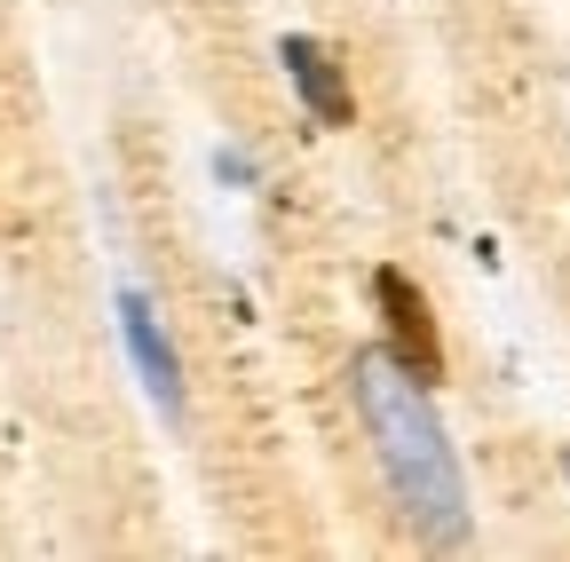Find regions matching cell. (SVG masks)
Returning a JSON list of instances; mask_svg holds the SVG:
<instances>
[{
	"label": "cell",
	"instance_id": "obj_1",
	"mask_svg": "<svg viewBox=\"0 0 570 562\" xmlns=\"http://www.w3.org/2000/svg\"><path fill=\"white\" fill-rule=\"evenodd\" d=\"M348 388H356V412H365V436L381 452V475L396 491L404 523L428 546H460L468 539V483H460V460L444 444L436 404H428V381L404 373L389 348H365L348 365Z\"/></svg>",
	"mask_w": 570,
	"mask_h": 562
},
{
	"label": "cell",
	"instance_id": "obj_3",
	"mask_svg": "<svg viewBox=\"0 0 570 562\" xmlns=\"http://www.w3.org/2000/svg\"><path fill=\"white\" fill-rule=\"evenodd\" d=\"M285 72H294V96L309 103L317 127H348V119H356V96H348V80H341V56H333L325 40L294 32V40H285Z\"/></svg>",
	"mask_w": 570,
	"mask_h": 562
},
{
	"label": "cell",
	"instance_id": "obj_2",
	"mask_svg": "<svg viewBox=\"0 0 570 562\" xmlns=\"http://www.w3.org/2000/svg\"><path fill=\"white\" fill-rule=\"evenodd\" d=\"M373 294H381V317H389V357L436 388L444 381V341H436V317H428V294L404 269H389V262L373 269Z\"/></svg>",
	"mask_w": 570,
	"mask_h": 562
},
{
	"label": "cell",
	"instance_id": "obj_4",
	"mask_svg": "<svg viewBox=\"0 0 570 562\" xmlns=\"http://www.w3.org/2000/svg\"><path fill=\"white\" fill-rule=\"evenodd\" d=\"M119 333H127V357H135L142 388L159 396V412H183V365H175V348H167V333H159L142 294H119Z\"/></svg>",
	"mask_w": 570,
	"mask_h": 562
}]
</instances>
